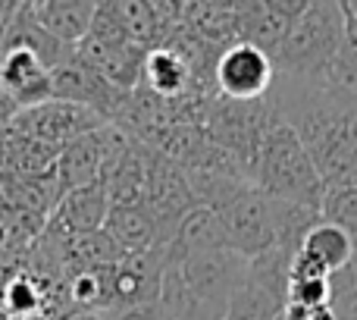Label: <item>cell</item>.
Segmentation results:
<instances>
[{"label":"cell","instance_id":"1","mask_svg":"<svg viewBox=\"0 0 357 320\" xmlns=\"http://www.w3.org/2000/svg\"><path fill=\"white\" fill-rule=\"evenodd\" d=\"M270 104L295 129L329 191L357 185V98L333 82L276 79Z\"/></svg>","mask_w":357,"mask_h":320},{"label":"cell","instance_id":"2","mask_svg":"<svg viewBox=\"0 0 357 320\" xmlns=\"http://www.w3.org/2000/svg\"><path fill=\"white\" fill-rule=\"evenodd\" d=\"M251 182L276 201L301 204L314 210H323V201H326V185L320 179V170L310 160L301 138L295 136V129L279 119V113L264 136Z\"/></svg>","mask_w":357,"mask_h":320},{"label":"cell","instance_id":"3","mask_svg":"<svg viewBox=\"0 0 357 320\" xmlns=\"http://www.w3.org/2000/svg\"><path fill=\"white\" fill-rule=\"evenodd\" d=\"M342 31H345V10L342 0H314L295 19L291 31L273 54L276 79L289 82H329V69L339 54Z\"/></svg>","mask_w":357,"mask_h":320},{"label":"cell","instance_id":"4","mask_svg":"<svg viewBox=\"0 0 357 320\" xmlns=\"http://www.w3.org/2000/svg\"><path fill=\"white\" fill-rule=\"evenodd\" d=\"M220 217L226 242L238 258L254 261L276 248V214L273 198L264 195L254 182H238L213 208Z\"/></svg>","mask_w":357,"mask_h":320},{"label":"cell","instance_id":"5","mask_svg":"<svg viewBox=\"0 0 357 320\" xmlns=\"http://www.w3.org/2000/svg\"><path fill=\"white\" fill-rule=\"evenodd\" d=\"M129 145H132V136H126L113 123H104L100 129L69 142L60 151V160H56V170H54L63 195L73 189H85L91 182H100L104 173L126 154Z\"/></svg>","mask_w":357,"mask_h":320},{"label":"cell","instance_id":"6","mask_svg":"<svg viewBox=\"0 0 357 320\" xmlns=\"http://www.w3.org/2000/svg\"><path fill=\"white\" fill-rule=\"evenodd\" d=\"M148 148V145H144ZM144 208L154 217L160 245L167 248L169 239L176 235V229L182 226V220L197 208L195 191H191L188 173L178 163L157 154L154 148H148V182H144Z\"/></svg>","mask_w":357,"mask_h":320},{"label":"cell","instance_id":"7","mask_svg":"<svg viewBox=\"0 0 357 320\" xmlns=\"http://www.w3.org/2000/svg\"><path fill=\"white\" fill-rule=\"evenodd\" d=\"M276 66L266 50L248 41H232L220 50L213 66V85L220 98L229 101H264L270 98Z\"/></svg>","mask_w":357,"mask_h":320},{"label":"cell","instance_id":"8","mask_svg":"<svg viewBox=\"0 0 357 320\" xmlns=\"http://www.w3.org/2000/svg\"><path fill=\"white\" fill-rule=\"evenodd\" d=\"M50 94H54V101L88 107V110H94L104 123H116L119 113L126 110V101H129L132 92H123V88L110 85V82L100 79L91 66H85V63L73 54L66 63L50 69Z\"/></svg>","mask_w":357,"mask_h":320},{"label":"cell","instance_id":"9","mask_svg":"<svg viewBox=\"0 0 357 320\" xmlns=\"http://www.w3.org/2000/svg\"><path fill=\"white\" fill-rule=\"evenodd\" d=\"M173 267L182 273L188 289L195 292L204 305H210V308H216V311L229 308L232 296L241 289V283H245V277H248V261L238 258L232 248L195 254V258L176 261Z\"/></svg>","mask_w":357,"mask_h":320},{"label":"cell","instance_id":"10","mask_svg":"<svg viewBox=\"0 0 357 320\" xmlns=\"http://www.w3.org/2000/svg\"><path fill=\"white\" fill-rule=\"evenodd\" d=\"M100 126H104V119H100L94 110L50 98V101H44V104H38V107L19 110L16 119L10 123V129L63 151L69 142H75V138L100 129Z\"/></svg>","mask_w":357,"mask_h":320},{"label":"cell","instance_id":"11","mask_svg":"<svg viewBox=\"0 0 357 320\" xmlns=\"http://www.w3.org/2000/svg\"><path fill=\"white\" fill-rule=\"evenodd\" d=\"M310 0H260V3H235V31L238 41H248L254 48L276 54V48L285 41L295 19L307 10Z\"/></svg>","mask_w":357,"mask_h":320},{"label":"cell","instance_id":"12","mask_svg":"<svg viewBox=\"0 0 357 320\" xmlns=\"http://www.w3.org/2000/svg\"><path fill=\"white\" fill-rule=\"evenodd\" d=\"M110 214V198H107L104 182H91L85 189H73L60 198L54 217L47 220V226L54 233L75 239V235H88L104 229V220Z\"/></svg>","mask_w":357,"mask_h":320},{"label":"cell","instance_id":"13","mask_svg":"<svg viewBox=\"0 0 357 320\" xmlns=\"http://www.w3.org/2000/svg\"><path fill=\"white\" fill-rule=\"evenodd\" d=\"M0 85L10 92L19 110L50 101V69L29 50H3L0 57Z\"/></svg>","mask_w":357,"mask_h":320},{"label":"cell","instance_id":"14","mask_svg":"<svg viewBox=\"0 0 357 320\" xmlns=\"http://www.w3.org/2000/svg\"><path fill=\"white\" fill-rule=\"evenodd\" d=\"M3 50H29L47 69H56L60 63H66L75 54V48L56 41L50 31L41 29V22L31 13V0L16 3V13H13V19L6 22V31H3Z\"/></svg>","mask_w":357,"mask_h":320},{"label":"cell","instance_id":"15","mask_svg":"<svg viewBox=\"0 0 357 320\" xmlns=\"http://www.w3.org/2000/svg\"><path fill=\"white\" fill-rule=\"evenodd\" d=\"M144 92H151L160 101H182L195 92V75L191 66L185 63V57L169 44H157L154 50H148L142 66V85Z\"/></svg>","mask_w":357,"mask_h":320},{"label":"cell","instance_id":"16","mask_svg":"<svg viewBox=\"0 0 357 320\" xmlns=\"http://www.w3.org/2000/svg\"><path fill=\"white\" fill-rule=\"evenodd\" d=\"M94 10H98V3H91V0H31V13L41 22V29L69 48H79L88 38Z\"/></svg>","mask_w":357,"mask_h":320},{"label":"cell","instance_id":"17","mask_svg":"<svg viewBox=\"0 0 357 320\" xmlns=\"http://www.w3.org/2000/svg\"><path fill=\"white\" fill-rule=\"evenodd\" d=\"M222 248H229V242H226V233H222L220 217L207 208H195L182 220V226L176 229L169 245L163 248V258H167V264H176V261L207 254V252H222Z\"/></svg>","mask_w":357,"mask_h":320},{"label":"cell","instance_id":"18","mask_svg":"<svg viewBox=\"0 0 357 320\" xmlns=\"http://www.w3.org/2000/svg\"><path fill=\"white\" fill-rule=\"evenodd\" d=\"M104 233L110 235V242L123 254H144L154 252V248H163L160 235H157V223L144 204L110 208V214L104 220Z\"/></svg>","mask_w":357,"mask_h":320},{"label":"cell","instance_id":"19","mask_svg":"<svg viewBox=\"0 0 357 320\" xmlns=\"http://www.w3.org/2000/svg\"><path fill=\"white\" fill-rule=\"evenodd\" d=\"M104 189L110 198V208L123 204H144V182H148V148L132 138L126 154L104 173Z\"/></svg>","mask_w":357,"mask_h":320},{"label":"cell","instance_id":"20","mask_svg":"<svg viewBox=\"0 0 357 320\" xmlns=\"http://www.w3.org/2000/svg\"><path fill=\"white\" fill-rule=\"evenodd\" d=\"M298 254H301V258H307V261H314V264H320L323 270L333 277V273L345 270V267L351 264L357 248H354V242L348 239L345 229H339L335 223L320 220L307 235H304Z\"/></svg>","mask_w":357,"mask_h":320},{"label":"cell","instance_id":"21","mask_svg":"<svg viewBox=\"0 0 357 320\" xmlns=\"http://www.w3.org/2000/svg\"><path fill=\"white\" fill-rule=\"evenodd\" d=\"M3 151H6V170L16 176H41V173H54L60 148H50L44 142L22 136V132L3 129Z\"/></svg>","mask_w":357,"mask_h":320},{"label":"cell","instance_id":"22","mask_svg":"<svg viewBox=\"0 0 357 320\" xmlns=\"http://www.w3.org/2000/svg\"><path fill=\"white\" fill-rule=\"evenodd\" d=\"M282 311H285V298L273 296L270 289H264V286L251 283L245 277V283L232 296L222 320H279Z\"/></svg>","mask_w":357,"mask_h":320},{"label":"cell","instance_id":"23","mask_svg":"<svg viewBox=\"0 0 357 320\" xmlns=\"http://www.w3.org/2000/svg\"><path fill=\"white\" fill-rule=\"evenodd\" d=\"M342 10H345V31H342L339 54L329 69V82L357 98V16L345 6V0H342Z\"/></svg>","mask_w":357,"mask_h":320},{"label":"cell","instance_id":"24","mask_svg":"<svg viewBox=\"0 0 357 320\" xmlns=\"http://www.w3.org/2000/svg\"><path fill=\"white\" fill-rule=\"evenodd\" d=\"M320 214L326 223H335L339 229H345L348 239H351L354 248H357V185L354 189L329 191Z\"/></svg>","mask_w":357,"mask_h":320},{"label":"cell","instance_id":"25","mask_svg":"<svg viewBox=\"0 0 357 320\" xmlns=\"http://www.w3.org/2000/svg\"><path fill=\"white\" fill-rule=\"evenodd\" d=\"M113 320H167L160 311V305H135V308H123L113 314Z\"/></svg>","mask_w":357,"mask_h":320},{"label":"cell","instance_id":"26","mask_svg":"<svg viewBox=\"0 0 357 320\" xmlns=\"http://www.w3.org/2000/svg\"><path fill=\"white\" fill-rule=\"evenodd\" d=\"M16 113H19V104L10 98V92L0 85V132L10 129V123L16 119Z\"/></svg>","mask_w":357,"mask_h":320},{"label":"cell","instance_id":"27","mask_svg":"<svg viewBox=\"0 0 357 320\" xmlns=\"http://www.w3.org/2000/svg\"><path fill=\"white\" fill-rule=\"evenodd\" d=\"M16 13V0H0V25H6Z\"/></svg>","mask_w":357,"mask_h":320},{"label":"cell","instance_id":"28","mask_svg":"<svg viewBox=\"0 0 357 320\" xmlns=\"http://www.w3.org/2000/svg\"><path fill=\"white\" fill-rule=\"evenodd\" d=\"M0 170H6V151H3V132H0Z\"/></svg>","mask_w":357,"mask_h":320},{"label":"cell","instance_id":"29","mask_svg":"<svg viewBox=\"0 0 357 320\" xmlns=\"http://www.w3.org/2000/svg\"><path fill=\"white\" fill-rule=\"evenodd\" d=\"M3 31H6V25H0V57H3Z\"/></svg>","mask_w":357,"mask_h":320}]
</instances>
